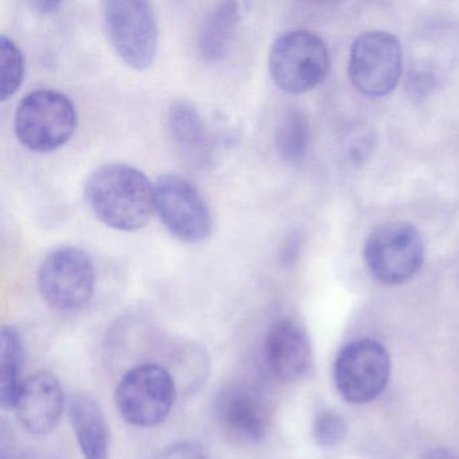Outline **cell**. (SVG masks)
<instances>
[{
	"label": "cell",
	"mask_w": 459,
	"mask_h": 459,
	"mask_svg": "<svg viewBox=\"0 0 459 459\" xmlns=\"http://www.w3.org/2000/svg\"><path fill=\"white\" fill-rule=\"evenodd\" d=\"M423 459H459V456L454 454L453 451L439 448V450L429 451Z\"/></svg>",
	"instance_id": "23"
},
{
	"label": "cell",
	"mask_w": 459,
	"mask_h": 459,
	"mask_svg": "<svg viewBox=\"0 0 459 459\" xmlns=\"http://www.w3.org/2000/svg\"><path fill=\"white\" fill-rule=\"evenodd\" d=\"M77 111L74 101L53 90H39L21 101L15 114V134L26 149L52 152L74 136Z\"/></svg>",
	"instance_id": "2"
},
{
	"label": "cell",
	"mask_w": 459,
	"mask_h": 459,
	"mask_svg": "<svg viewBox=\"0 0 459 459\" xmlns=\"http://www.w3.org/2000/svg\"><path fill=\"white\" fill-rule=\"evenodd\" d=\"M25 77V57L13 39H0V99L6 101L20 90Z\"/></svg>",
	"instance_id": "19"
},
{
	"label": "cell",
	"mask_w": 459,
	"mask_h": 459,
	"mask_svg": "<svg viewBox=\"0 0 459 459\" xmlns=\"http://www.w3.org/2000/svg\"><path fill=\"white\" fill-rule=\"evenodd\" d=\"M268 66L276 87L284 92H308L326 79L329 49L321 37L311 31H287L273 42Z\"/></svg>",
	"instance_id": "3"
},
{
	"label": "cell",
	"mask_w": 459,
	"mask_h": 459,
	"mask_svg": "<svg viewBox=\"0 0 459 459\" xmlns=\"http://www.w3.org/2000/svg\"><path fill=\"white\" fill-rule=\"evenodd\" d=\"M168 128L185 160L200 169L213 163V142L195 107L186 101L174 103L169 109Z\"/></svg>",
	"instance_id": "14"
},
{
	"label": "cell",
	"mask_w": 459,
	"mask_h": 459,
	"mask_svg": "<svg viewBox=\"0 0 459 459\" xmlns=\"http://www.w3.org/2000/svg\"><path fill=\"white\" fill-rule=\"evenodd\" d=\"M69 418L85 459H109L111 437L103 410L90 394H77L69 403Z\"/></svg>",
	"instance_id": "15"
},
{
	"label": "cell",
	"mask_w": 459,
	"mask_h": 459,
	"mask_svg": "<svg viewBox=\"0 0 459 459\" xmlns=\"http://www.w3.org/2000/svg\"><path fill=\"white\" fill-rule=\"evenodd\" d=\"M103 23L115 52L136 71L157 58L160 29L154 10L142 0H111L103 4Z\"/></svg>",
	"instance_id": "4"
},
{
	"label": "cell",
	"mask_w": 459,
	"mask_h": 459,
	"mask_svg": "<svg viewBox=\"0 0 459 459\" xmlns=\"http://www.w3.org/2000/svg\"><path fill=\"white\" fill-rule=\"evenodd\" d=\"M389 376L388 351L370 338L346 343L335 359V385L341 396L351 404H365L380 396Z\"/></svg>",
	"instance_id": "8"
},
{
	"label": "cell",
	"mask_w": 459,
	"mask_h": 459,
	"mask_svg": "<svg viewBox=\"0 0 459 459\" xmlns=\"http://www.w3.org/2000/svg\"><path fill=\"white\" fill-rule=\"evenodd\" d=\"M176 396V384L169 370L158 364H143L123 376L115 391V403L127 423L149 429L168 419Z\"/></svg>",
	"instance_id": "5"
},
{
	"label": "cell",
	"mask_w": 459,
	"mask_h": 459,
	"mask_svg": "<svg viewBox=\"0 0 459 459\" xmlns=\"http://www.w3.org/2000/svg\"><path fill=\"white\" fill-rule=\"evenodd\" d=\"M30 6L36 9L37 12L42 13V14H53L60 9L61 2H57V0H36V2H31Z\"/></svg>",
	"instance_id": "22"
},
{
	"label": "cell",
	"mask_w": 459,
	"mask_h": 459,
	"mask_svg": "<svg viewBox=\"0 0 459 459\" xmlns=\"http://www.w3.org/2000/svg\"><path fill=\"white\" fill-rule=\"evenodd\" d=\"M14 410L26 431L47 435L57 427L64 411V394L55 376L39 372L23 380Z\"/></svg>",
	"instance_id": "12"
},
{
	"label": "cell",
	"mask_w": 459,
	"mask_h": 459,
	"mask_svg": "<svg viewBox=\"0 0 459 459\" xmlns=\"http://www.w3.org/2000/svg\"><path fill=\"white\" fill-rule=\"evenodd\" d=\"M240 21V6L235 2L217 4L206 15L198 37V52L208 63H217L227 56Z\"/></svg>",
	"instance_id": "16"
},
{
	"label": "cell",
	"mask_w": 459,
	"mask_h": 459,
	"mask_svg": "<svg viewBox=\"0 0 459 459\" xmlns=\"http://www.w3.org/2000/svg\"><path fill=\"white\" fill-rule=\"evenodd\" d=\"M348 424L345 418L335 411H322L313 424L314 439L319 446L333 447L345 437Z\"/></svg>",
	"instance_id": "20"
},
{
	"label": "cell",
	"mask_w": 459,
	"mask_h": 459,
	"mask_svg": "<svg viewBox=\"0 0 459 459\" xmlns=\"http://www.w3.org/2000/svg\"><path fill=\"white\" fill-rule=\"evenodd\" d=\"M154 208L171 235L184 243L206 240L213 230L211 209L185 177L165 174L154 184Z\"/></svg>",
	"instance_id": "7"
},
{
	"label": "cell",
	"mask_w": 459,
	"mask_h": 459,
	"mask_svg": "<svg viewBox=\"0 0 459 459\" xmlns=\"http://www.w3.org/2000/svg\"><path fill=\"white\" fill-rule=\"evenodd\" d=\"M160 459H208V456L197 443L177 442L166 447Z\"/></svg>",
	"instance_id": "21"
},
{
	"label": "cell",
	"mask_w": 459,
	"mask_h": 459,
	"mask_svg": "<svg viewBox=\"0 0 459 459\" xmlns=\"http://www.w3.org/2000/svg\"><path fill=\"white\" fill-rule=\"evenodd\" d=\"M95 283L92 262L74 247L55 249L39 267V291L56 310H77L87 305L95 291Z\"/></svg>",
	"instance_id": "10"
},
{
	"label": "cell",
	"mask_w": 459,
	"mask_h": 459,
	"mask_svg": "<svg viewBox=\"0 0 459 459\" xmlns=\"http://www.w3.org/2000/svg\"><path fill=\"white\" fill-rule=\"evenodd\" d=\"M403 53L396 37L368 31L354 41L349 56V79L362 95L383 98L402 77Z\"/></svg>",
	"instance_id": "9"
},
{
	"label": "cell",
	"mask_w": 459,
	"mask_h": 459,
	"mask_svg": "<svg viewBox=\"0 0 459 459\" xmlns=\"http://www.w3.org/2000/svg\"><path fill=\"white\" fill-rule=\"evenodd\" d=\"M216 420L222 434L238 445L259 443L267 432V416L262 403L243 385H228L220 392Z\"/></svg>",
	"instance_id": "11"
},
{
	"label": "cell",
	"mask_w": 459,
	"mask_h": 459,
	"mask_svg": "<svg viewBox=\"0 0 459 459\" xmlns=\"http://www.w3.org/2000/svg\"><path fill=\"white\" fill-rule=\"evenodd\" d=\"M23 341L17 327L4 326L0 333V403L4 410H14L23 380Z\"/></svg>",
	"instance_id": "17"
},
{
	"label": "cell",
	"mask_w": 459,
	"mask_h": 459,
	"mask_svg": "<svg viewBox=\"0 0 459 459\" xmlns=\"http://www.w3.org/2000/svg\"><path fill=\"white\" fill-rule=\"evenodd\" d=\"M265 359L278 380H300L311 364L310 342L305 330L291 319L276 322L265 338Z\"/></svg>",
	"instance_id": "13"
},
{
	"label": "cell",
	"mask_w": 459,
	"mask_h": 459,
	"mask_svg": "<svg viewBox=\"0 0 459 459\" xmlns=\"http://www.w3.org/2000/svg\"><path fill=\"white\" fill-rule=\"evenodd\" d=\"M310 127L302 112L291 109L287 112L276 128L275 143L281 158L290 162L299 160L307 152Z\"/></svg>",
	"instance_id": "18"
},
{
	"label": "cell",
	"mask_w": 459,
	"mask_h": 459,
	"mask_svg": "<svg viewBox=\"0 0 459 459\" xmlns=\"http://www.w3.org/2000/svg\"><path fill=\"white\" fill-rule=\"evenodd\" d=\"M85 201L107 227L135 232L149 222L154 208V184L126 163H109L93 171L84 185Z\"/></svg>",
	"instance_id": "1"
},
{
	"label": "cell",
	"mask_w": 459,
	"mask_h": 459,
	"mask_svg": "<svg viewBox=\"0 0 459 459\" xmlns=\"http://www.w3.org/2000/svg\"><path fill=\"white\" fill-rule=\"evenodd\" d=\"M364 260L373 278L381 283H404L423 265V238L410 222H386L365 241Z\"/></svg>",
	"instance_id": "6"
}]
</instances>
